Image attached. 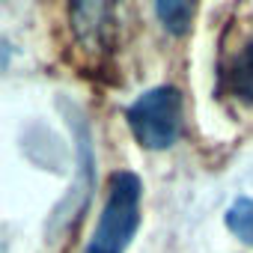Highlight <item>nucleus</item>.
<instances>
[{
	"label": "nucleus",
	"mask_w": 253,
	"mask_h": 253,
	"mask_svg": "<svg viewBox=\"0 0 253 253\" xmlns=\"http://www.w3.org/2000/svg\"><path fill=\"white\" fill-rule=\"evenodd\" d=\"M140 197L143 185L134 173L119 170L110 176L107 200L101 206L95 232L84 253H125L140 226Z\"/></svg>",
	"instance_id": "nucleus-1"
},
{
	"label": "nucleus",
	"mask_w": 253,
	"mask_h": 253,
	"mask_svg": "<svg viewBox=\"0 0 253 253\" xmlns=\"http://www.w3.org/2000/svg\"><path fill=\"white\" fill-rule=\"evenodd\" d=\"M125 119L143 149L164 152L182 134V92L167 84L152 86L128 104Z\"/></svg>",
	"instance_id": "nucleus-2"
},
{
	"label": "nucleus",
	"mask_w": 253,
	"mask_h": 253,
	"mask_svg": "<svg viewBox=\"0 0 253 253\" xmlns=\"http://www.w3.org/2000/svg\"><path fill=\"white\" fill-rule=\"evenodd\" d=\"M223 81H226L229 92L241 104L253 107V42H247V45L238 48V54L232 57L229 69L223 72Z\"/></svg>",
	"instance_id": "nucleus-3"
},
{
	"label": "nucleus",
	"mask_w": 253,
	"mask_h": 253,
	"mask_svg": "<svg viewBox=\"0 0 253 253\" xmlns=\"http://www.w3.org/2000/svg\"><path fill=\"white\" fill-rule=\"evenodd\" d=\"M194 12H197L194 3H185V0H161V3H155V15L161 27L173 36H185L191 30Z\"/></svg>",
	"instance_id": "nucleus-4"
},
{
	"label": "nucleus",
	"mask_w": 253,
	"mask_h": 253,
	"mask_svg": "<svg viewBox=\"0 0 253 253\" xmlns=\"http://www.w3.org/2000/svg\"><path fill=\"white\" fill-rule=\"evenodd\" d=\"M226 229L253 247V197H235L226 209Z\"/></svg>",
	"instance_id": "nucleus-5"
}]
</instances>
